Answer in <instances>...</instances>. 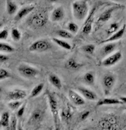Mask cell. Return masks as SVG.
<instances>
[{"label":"cell","mask_w":126,"mask_h":130,"mask_svg":"<svg viewBox=\"0 0 126 130\" xmlns=\"http://www.w3.org/2000/svg\"><path fill=\"white\" fill-rule=\"evenodd\" d=\"M89 12L88 0H78L72 4V13L74 18L77 21H82L87 17Z\"/></svg>","instance_id":"1"},{"label":"cell","mask_w":126,"mask_h":130,"mask_svg":"<svg viewBox=\"0 0 126 130\" xmlns=\"http://www.w3.org/2000/svg\"><path fill=\"white\" fill-rule=\"evenodd\" d=\"M44 88V84L40 83L39 84H37V86L34 87V88L32 89V92L30 94V98H34L37 97L39 94L42 92V91L43 90Z\"/></svg>","instance_id":"23"},{"label":"cell","mask_w":126,"mask_h":130,"mask_svg":"<svg viewBox=\"0 0 126 130\" xmlns=\"http://www.w3.org/2000/svg\"><path fill=\"white\" fill-rule=\"evenodd\" d=\"M7 12L8 15H12L18 12V6L12 1H7Z\"/></svg>","instance_id":"22"},{"label":"cell","mask_w":126,"mask_h":130,"mask_svg":"<svg viewBox=\"0 0 126 130\" xmlns=\"http://www.w3.org/2000/svg\"><path fill=\"white\" fill-rule=\"evenodd\" d=\"M51 20L55 22L62 21L64 18V10L62 7L55 8L51 13Z\"/></svg>","instance_id":"13"},{"label":"cell","mask_w":126,"mask_h":130,"mask_svg":"<svg viewBox=\"0 0 126 130\" xmlns=\"http://www.w3.org/2000/svg\"><path fill=\"white\" fill-rule=\"evenodd\" d=\"M119 28H120V25H119L118 23H116V22L112 23L109 27L108 30H107V34H109V35L111 34L112 35L114 33H115V32L118 31Z\"/></svg>","instance_id":"30"},{"label":"cell","mask_w":126,"mask_h":130,"mask_svg":"<svg viewBox=\"0 0 126 130\" xmlns=\"http://www.w3.org/2000/svg\"><path fill=\"white\" fill-rule=\"evenodd\" d=\"M27 94L25 90L23 89H14L9 92L7 94V98L10 100H20L24 99L26 97Z\"/></svg>","instance_id":"8"},{"label":"cell","mask_w":126,"mask_h":130,"mask_svg":"<svg viewBox=\"0 0 126 130\" xmlns=\"http://www.w3.org/2000/svg\"><path fill=\"white\" fill-rule=\"evenodd\" d=\"M117 9V7H111L109 9L104 11V12H102L97 20L98 23H105L106 21H109L112 15L113 12Z\"/></svg>","instance_id":"14"},{"label":"cell","mask_w":126,"mask_h":130,"mask_svg":"<svg viewBox=\"0 0 126 130\" xmlns=\"http://www.w3.org/2000/svg\"><path fill=\"white\" fill-rule=\"evenodd\" d=\"M49 2H55L57 0H48Z\"/></svg>","instance_id":"42"},{"label":"cell","mask_w":126,"mask_h":130,"mask_svg":"<svg viewBox=\"0 0 126 130\" xmlns=\"http://www.w3.org/2000/svg\"><path fill=\"white\" fill-rule=\"evenodd\" d=\"M10 113L7 111H5L1 116L0 125L2 127H8L10 126Z\"/></svg>","instance_id":"20"},{"label":"cell","mask_w":126,"mask_h":130,"mask_svg":"<svg viewBox=\"0 0 126 130\" xmlns=\"http://www.w3.org/2000/svg\"><path fill=\"white\" fill-rule=\"evenodd\" d=\"M123 104V103L120 99L117 98H103L99 100L96 104V106H102V105H119Z\"/></svg>","instance_id":"16"},{"label":"cell","mask_w":126,"mask_h":130,"mask_svg":"<svg viewBox=\"0 0 126 130\" xmlns=\"http://www.w3.org/2000/svg\"><path fill=\"white\" fill-rule=\"evenodd\" d=\"M90 115V111L89 110H87V111H85L84 113H82V115H81V116H80V119L82 121H84L88 117V116Z\"/></svg>","instance_id":"39"},{"label":"cell","mask_w":126,"mask_h":130,"mask_svg":"<svg viewBox=\"0 0 126 130\" xmlns=\"http://www.w3.org/2000/svg\"><path fill=\"white\" fill-rule=\"evenodd\" d=\"M68 98L71 100L72 103H73L74 104L76 105H83L85 104V100L82 98V97L81 95H79V94L77 92L74 91L72 89L68 90Z\"/></svg>","instance_id":"9"},{"label":"cell","mask_w":126,"mask_h":130,"mask_svg":"<svg viewBox=\"0 0 126 130\" xmlns=\"http://www.w3.org/2000/svg\"><path fill=\"white\" fill-rule=\"evenodd\" d=\"M8 60H9V57L8 56H7L5 55H3V54L0 55V62H1V63L5 62Z\"/></svg>","instance_id":"38"},{"label":"cell","mask_w":126,"mask_h":130,"mask_svg":"<svg viewBox=\"0 0 126 130\" xmlns=\"http://www.w3.org/2000/svg\"><path fill=\"white\" fill-rule=\"evenodd\" d=\"M47 97L49 102V105L50 108V110L53 115V121L55 123V126L56 129L59 127V116H58V101L56 99L55 95L50 92H47Z\"/></svg>","instance_id":"2"},{"label":"cell","mask_w":126,"mask_h":130,"mask_svg":"<svg viewBox=\"0 0 126 130\" xmlns=\"http://www.w3.org/2000/svg\"><path fill=\"white\" fill-rule=\"evenodd\" d=\"M82 64L77 62L74 58H70L66 63V67L69 70H78L82 67Z\"/></svg>","instance_id":"19"},{"label":"cell","mask_w":126,"mask_h":130,"mask_svg":"<svg viewBox=\"0 0 126 130\" xmlns=\"http://www.w3.org/2000/svg\"><path fill=\"white\" fill-rule=\"evenodd\" d=\"M84 82L88 85H93L95 82L94 74L91 72H88L84 75L83 76Z\"/></svg>","instance_id":"26"},{"label":"cell","mask_w":126,"mask_h":130,"mask_svg":"<svg viewBox=\"0 0 126 130\" xmlns=\"http://www.w3.org/2000/svg\"><path fill=\"white\" fill-rule=\"evenodd\" d=\"M116 82L115 76L113 74H106L102 80V84L105 94H109L115 87Z\"/></svg>","instance_id":"5"},{"label":"cell","mask_w":126,"mask_h":130,"mask_svg":"<svg viewBox=\"0 0 126 130\" xmlns=\"http://www.w3.org/2000/svg\"><path fill=\"white\" fill-rule=\"evenodd\" d=\"M9 35V31L7 29H3L0 31V39L1 40H5L7 39Z\"/></svg>","instance_id":"35"},{"label":"cell","mask_w":126,"mask_h":130,"mask_svg":"<svg viewBox=\"0 0 126 130\" xmlns=\"http://www.w3.org/2000/svg\"><path fill=\"white\" fill-rule=\"evenodd\" d=\"M51 48V44L45 39H39L34 42L29 47V50L33 52H44Z\"/></svg>","instance_id":"3"},{"label":"cell","mask_w":126,"mask_h":130,"mask_svg":"<svg viewBox=\"0 0 126 130\" xmlns=\"http://www.w3.org/2000/svg\"><path fill=\"white\" fill-rule=\"evenodd\" d=\"M111 1L116 2H122V1H124V0H111Z\"/></svg>","instance_id":"41"},{"label":"cell","mask_w":126,"mask_h":130,"mask_svg":"<svg viewBox=\"0 0 126 130\" xmlns=\"http://www.w3.org/2000/svg\"><path fill=\"white\" fill-rule=\"evenodd\" d=\"M26 2H34V1H35V0H26Z\"/></svg>","instance_id":"43"},{"label":"cell","mask_w":126,"mask_h":130,"mask_svg":"<svg viewBox=\"0 0 126 130\" xmlns=\"http://www.w3.org/2000/svg\"><path fill=\"white\" fill-rule=\"evenodd\" d=\"M43 119V113L39 110H36L32 114V120L34 122H39Z\"/></svg>","instance_id":"28"},{"label":"cell","mask_w":126,"mask_h":130,"mask_svg":"<svg viewBox=\"0 0 126 130\" xmlns=\"http://www.w3.org/2000/svg\"><path fill=\"white\" fill-rule=\"evenodd\" d=\"M0 50L2 52H6V53H11V52L15 51V48L12 47L10 44L5 43V42H1L0 43Z\"/></svg>","instance_id":"24"},{"label":"cell","mask_w":126,"mask_h":130,"mask_svg":"<svg viewBox=\"0 0 126 130\" xmlns=\"http://www.w3.org/2000/svg\"><path fill=\"white\" fill-rule=\"evenodd\" d=\"M49 82L50 83L53 85L55 88L58 89H61L62 88V83H61V81L60 78L58 77L56 74H54V73H50L49 75Z\"/></svg>","instance_id":"18"},{"label":"cell","mask_w":126,"mask_h":130,"mask_svg":"<svg viewBox=\"0 0 126 130\" xmlns=\"http://www.w3.org/2000/svg\"><path fill=\"white\" fill-rule=\"evenodd\" d=\"M47 19L44 15L37 14L29 20V24L34 28H41L45 25Z\"/></svg>","instance_id":"7"},{"label":"cell","mask_w":126,"mask_h":130,"mask_svg":"<svg viewBox=\"0 0 126 130\" xmlns=\"http://www.w3.org/2000/svg\"><path fill=\"white\" fill-rule=\"evenodd\" d=\"M17 127V119L16 117H12L10 122V129L16 130Z\"/></svg>","instance_id":"36"},{"label":"cell","mask_w":126,"mask_h":130,"mask_svg":"<svg viewBox=\"0 0 126 130\" xmlns=\"http://www.w3.org/2000/svg\"><path fill=\"white\" fill-rule=\"evenodd\" d=\"M77 90L79 93L82 94V97H84L85 99L88 100L94 101L98 98V96L95 94V92H94L93 91L90 90L89 89L85 88L83 87H79L77 88Z\"/></svg>","instance_id":"10"},{"label":"cell","mask_w":126,"mask_h":130,"mask_svg":"<svg viewBox=\"0 0 126 130\" xmlns=\"http://www.w3.org/2000/svg\"><path fill=\"white\" fill-rule=\"evenodd\" d=\"M18 71L22 76L27 78H32L36 77L39 74V71L36 68H34L32 66L22 64L18 66Z\"/></svg>","instance_id":"4"},{"label":"cell","mask_w":126,"mask_h":130,"mask_svg":"<svg viewBox=\"0 0 126 130\" xmlns=\"http://www.w3.org/2000/svg\"><path fill=\"white\" fill-rule=\"evenodd\" d=\"M11 76L10 73V72H8L7 70H5V68H1L0 69V79L2 81V80H5L6 78H10Z\"/></svg>","instance_id":"34"},{"label":"cell","mask_w":126,"mask_h":130,"mask_svg":"<svg viewBox=\"0 0 126 130\" xmlns=\"http://www.w3.org/2000/svg\"><path fill=\"white\" fill-rule=\"evenodd\" d=\"M61 117L63 121H68L71 120L72 117V113L70 111V110L67 109V108H64V109L62 110V111L61 113Z\"/></svg>","instance_id":"27"},{"label":"cell","mask_w":126,"mask_h":130,"mask_svg":"<svg viewBox=\"0 0 126 130\" xmlns=\"http://www.w3.org/2000/svg\"><path fill=\"white\" fill-rule=\"evenodd\" d=\"M120 100L123 103L126 104V97H120Z\"/></svg>","instance_id":"40"},{"label":"cell","mask_w":126,"mask_h":130,"mask_svg":"<svg viewBox=\"0 0 126 130\" xmlns=\"http://www.w3.org/2000/svg\"><path fill=\"white\" fill-rule=\"evenodd\" d=\"M105 45L101 50V54L103 56H106V55L111 54L115 51L116 48V44L113 42H108V43H105Z\"/></svg>","instance_id":"17"},{"label":"cell","mask_w":126,"mask_h":130,"mask_svg":"<svg viewBox=\"0 0 126 130\" xmlns=\"http://www.w3.org/2000/svg\"><path fill=\"white\" fill-rule=\"evenodd\" d=\"M11 37L12 39L16 41V42H18L21 39V31H19L17 28H12L11 30Z\"/></svg>","instance_id":"29"},{"label":"cell","mask_w":126,"mask_h":130,"mask_svg":"<svg viewBox=\"0 0 126 130\" xmlns=\"http://www.w3.org/2000/svg\"><path fill=\"white\" fill-rule=\"evenodd\" d=\"M95 49V45H93V44H87V45H85V46L82 47V50L85 53L89 54V55H91V54H93L94 52Z\"/></svg>","instance_id":"32"},{"label":"cell","mask_w":126,"mask_h":130,"mask_svg":"<svg viewBox=\"0 0 126 130\" xmlns=\"http://www.w3.org/2000/svg\"><path fill=\"white\" fill-rule=\"evenodd\" d=\"M95 10V9L94 8L93 10L90 12L89 17L87 19V21H86L84 26L82 28V33L84 34H89L91 32L92 27H93V14H94Z\"/></svg>","instance_id":"15"},{"label":"cell","mask_w":126,"mask_h":130,"mask_svg":"<svg viewBox=\"0 0 126 130\" xmlns=\"http://www.w3.org/2000/svg\"><path fill=\"white\" fill-rule=\"evenodd\" d=\"M22 102L20 100H12L8 103V107L12 110H17L21 107Z\"/></svg>","instance_id":"31"},{"label":"cell","mask_w":126,"mask_h":130,"mask_svg":"<svg viewBox=\"0 0 126 130\" xmlns=\"http://www.w3.org/2000/svg\"><path fill=\"white\" fill-rule=\"evenodd\" d=\"M25 108H26V104H24L23 105H22L21 107H20L18 110V112H17V116L18 117H21L23 113H24V111H25Z\"/></svg>","instance_id":"37"},{"label":"cell","mask_w":126,"mask_h":130,"mask_svg":"<svg viewBox=\"0 0 126 130\" xmlns=\"http://www.w3.org/2000/svg\"><path fill=\"white\" fill-rule=\"evenodd\" d=\"M56 34L59 37L62 39H70L73 38L72 34L70 31H66V30H58L56 31Z\"/></svg>","instance_id":"25"},{"label":"cell","mask_w":126,"mask_h":130,"mask_svg":"<svg viewBox=\"0 0 126 130\" xmlns=\"http://www.w3.org/2000/svg\"><path fill=\"white\" fill-rule=\"evenodd\" d=\"M67 28H68V31H70L72 34H76L78 31L79 26L74 23L70 22V23H68V25H67Z\"/></svg>","instance_id":"33"},{"label":"cell","mask_w":126,"mask_h":130,"mask_svg":"<svg viewBox=\"0 0 126 130\" xmlns=\"http://www.w3.org/2000/svg\"><path fill=\"white\" fill-rule=\"evenodd\" d=\"M53 42H55L58 46H59L60 47L63 48V49H65L66 50H72V46L71 44L68 43L67 42L64 41V40H62L61 39H58V38H53Z\"/></svg>","instance_id":"21"},{"label":"cell","mask_w":126,"mask_h":130,"mask_svg":"<svg viewBox=\"0 0 126 130\" xmlns=\"http://www.w3.org/2000/svg\"><path fill=\"white\" fill-rule=\"evenodd\" d=\"M34 10V6H26L23 8H21L20 10H18L16 13V16L14 18V20L16 21H21L23 18H25L29 13H31L32 11Z\"/></svg>","instance_id":"11"},{"label":"cell","mask_w":126,"mask_h":130,"mask_svg":"<svg viewBox=\"0 0 126 130\" xmlns=\"http://www.w3.org/2000/svg\"><path fill=\"white\" fill-rule=\"evenodd\" d=\"M122 55L120 51H117V52L113 53L112 55H109V57H106L105 59L102 61V66H105V67H109L112 66L117 64L122 59Z\"/></svg>","instance_id":"6"},{"label":"cell","mask_w":126,"mask_h":130,"mask_svg":"<svg viewBox=\"0 0 126 130\" xmlns=\"http://www.w3.org/2000/svg\"><path fill=\"white\" fill-rule=\"evenodd\" d=\"M125 29L126 26L125 25H124L121 28H120L118 31H117V32L114 33L109 38H108V39H106L104 41L101 42V44H105V43H108V42H115V41H117V40L120 39L121 38L123 37V35L125 34Z\"/></svg>","instance_id":"12"}]
</instances>
